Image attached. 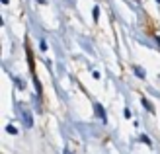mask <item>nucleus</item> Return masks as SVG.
Returning a JSON list of instances; mask_svg holds the SVG:
<instances>
[{"mask_svg": "<svg viewBox=\"0 0 160 154\" xmlns=\"http://www.w3.org/2000/svg\"><path fill=\"white\" fill-rule=\"evenodd\" d=\"M20 111H22V115H23V125H26V127H31V113L23 107V105H20Z\"/></svg>", "mask_w": 160, "mask_h": 154, "instance_id": "f257e3e1", "label": "nucleus"}, {"mask_svg": "<svg viewBox=\"0 0 160 154\" xmlns=\"http://www.w3.org/2000/svg\"><path fill=\"white\" fill-rule=\"evenodd\" d=\"M96 113H100L102 121H106V113H103V109H102V105H100V103H96Z\"/></svg>", "mask_w": 160, "mask_h": 154, "instance_id": "f03ea898", "label": "nucleus"}, {"mask_svg": "<svg viewBox=\"0 0 160 154\" xmlns=\"http://www.w3.org/2000/svg\"><path fill=\"white\" fill-rule=\"evenodd\" d=\"M135 72H137V76H139V78H142V76H145V72H142L139 67H135Z\"/></svg>", "mask_w": 160, "mask_h": 154, "instance_id": "7ed1b4c3", "label": "nucleus"}, {"mask_svg": "<svg viewBox=\"0 0 160 154\" xmlns=\"http://www.w3.org/2000/svg\"><path fill=\"white\" fill-rule=\"evenodd\" d=\"M98 16H100V8H94V18L98 20Z\"/></svg>", "mask_w": 160, "mask_h": 154, "instance_id": "20e7f679", "label": "nucleus"}, {"mask_svg": "<svg viewBox=\"0 0 160 154\" xmlns=\"http://www.w3.org/2000/svg\"><path fill=\"white\" fill-rule=\"evenodd\" d=\"M2 4H8V0H2Z\"/></svg>", "mask_w": 160, "mask_h": 154, "instance_id": "39448f33", "label": "nucleus"}, {"mask_svg": "<svg viewBox=\"0 0 160 154\" xmlns=\"http://www.w3.org/2000/svg\"><path fill=\"white\" fill-rule=\"evenodd\" d=\"M39 2H41V4H45V0H39Z\"/></svg>", "mask_w": 160, "mask_h": 154, "instance_id": "423d86ee", "label": "nucleus"}, {"mask_svg": "<svg viewBox=\"0 0 160 154\" xmlns=\"http://www.w3.org/2000/svg\"><path fill=\"white\" fill-rule=\"evenodd\" d=\"M156 2H160V0H156Z\"/></svg>", "mask_w": 160, "mask_h": 154, "instance_id": "0eeeda50", "label": "nucleus"}]
</instances>
